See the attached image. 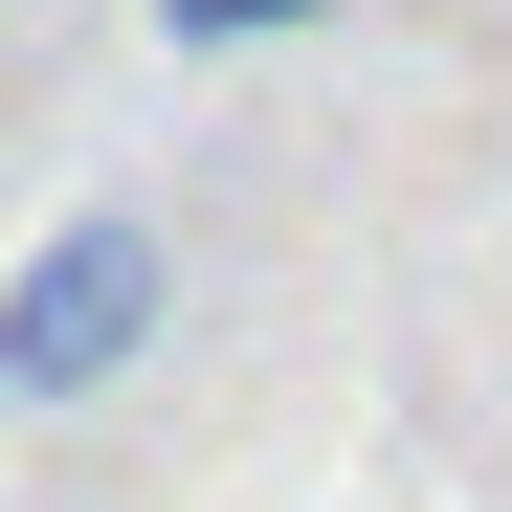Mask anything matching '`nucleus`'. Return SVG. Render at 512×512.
Masks as SVG:
<instances>
[{"instance_id":"nucleus-1","label":"nucleus","mask_w":512,"mask_h":512,"mask_svg":"<svg viewBox=\"0 0 512 512\" xmlns=\"http://www.w3.org/2000/svg\"><path fill=\"white\" fill-rule=\"evenodd\" d=\"M156 334H179V223H156V201H67L23 268H0V423L112 401Z\"/></svg>"}]
</instances>
